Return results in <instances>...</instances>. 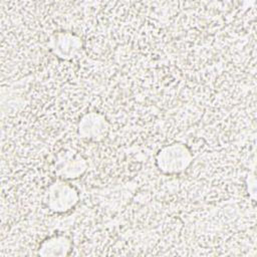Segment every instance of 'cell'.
<instances>
[{
    "label": "cell",
    "mask_w": 257,
    "mask_h": 257,
    "mask_svg": "<svg viewBox=\"0 0 257 257\" xmlns=\"http://www.w3.org/2000/svg\"><path fill=\"white\" fill-rule=\"evenodd\" d=\"M48 50L53 56L63 61L77 58L83 49V40L75 32L60 30L53 32L47 41Z\"/></svg>",
    "instance_id": "cell-3"
},
{
    "label": "cell",
    "mask_w": 257,
    "mask_h": 257,
    "mask_svg": "<svg viewBox=\"0 0 257 257\" xmlns=\"http://www.w3.org/2000/svg\"><path fill=\"white\" fill-rule=\"evenodd\" d=\"M72 251V241L65 234H53L43 239L37 248L40 256H67Z\"/></svg>",
    "instance_id": "cell-6"
},
{
    "label": "cell",
    "mask_w": 257,
    "mask_h": 257,
    "mask_svg": "<svg viewBox=\"0 0 257 257\" xmlns=\"http://www.w3.org/2000/svg\"><path fill=\"white\" fill-rule=\"evenodd\" d=\"M87 169V160L72 150H62L56 156L54 172L59 179L76 180L83 176Z\"/></svg>",
    "instance_id": "cell-5"
},
{
    "label": "cell",
    "mask_w": 257,
    "mask_h": 257,
    "mask_svg": "<svg viewBox=\"0 0 257 257\" xmlns=\"http://www.w3.org/2000/svg\"><path fill=\"white\" fill-rule=\"evenodd\" d=\"M79 191L66 180L57 178L48 185L43 194V203L54 214H65L79 203Z\"/></svg>",
    "instance_id": "cell-2"
},
{
    "label": "cell",
    "mask_w": 257,
    "mask_h": 257,
    "mask_svg": "<svg viewBox=\"0 0 257 257\" xmlns=\"http://www.w3.org/2000/svg\"><path fill=\"white\" fill-rule=\"evenodd\" d=\"M77 135L87 142H101L110 132V122L106 116L96 110L84 112L76 124Z\"/></svg>",
    "instance_id": "cell-4"
},
{
    "label": "cell",
    "mask_w": 257,
    "mask_h": 257,
    "mask_svg": "<svg viewBox=\"0 0 257 257\" xmlns=\"http://www.w3.org/2000/svg\"><path fill=\"white\" fill-rule=\"evenodd\" d=\"M193 161L192 149L182 142L164 145L155 155L156 168L165 176H177L184 173L191 167Z\"/></svg>",
    "instance_id": "cell-1"
}]
</instances>
